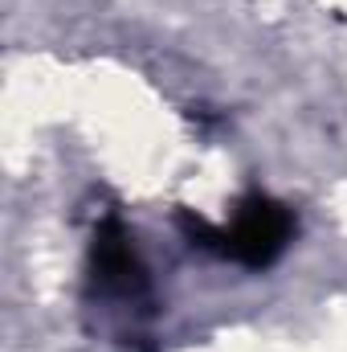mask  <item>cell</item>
<instances>
[{
	"label": "cell",
	"mask_w": 347,
	"mask_h": 352,
	"mask_svg": "<svg viewBox=\"0 0 347 352\" xmlns=\"http://www.w3.org/2000/svg\"><path fill=\"white\" fill-rule=\"evenodd\" d=\"M294 234V217L270 201V197H246L241 209L233 213V226L225 234H217L221 250L229 258H237L241 266H270L290 242Z\"/></svg>",
	"instance_id": "6da1fadb"
}]
</instances>
